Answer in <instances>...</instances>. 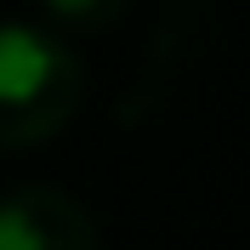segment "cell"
Masks as SVG:
<instances>
[{"mask_svg":"<svg viewBox=\"0 0 250 250\" xmlns=\"http://www.w3.org/2000/svg\"><path fill=\"white\" fill-rule=\"evenodd\" d=\"M85 68L46 23H0V148H34L74 120Z\"/></svg>","mask_w":250,"mask_h":250,"instance_id":"obj_1","label":"cell"},{"mask_svg":"<svg viewBox=\"0 0 250 250\" xmlns=\"http://www.w3.org/2000/svg\"><path fill=\"white\" fill-rule=\"evenodd\" d=\"M0 250H103V239L74 193L23 182L0 193Z\"/></svg>","mask_w":250,"mask_h":250,"instance_id":"obj_2","label":"cell"},{"mask_svg":"<svg viewBox=\"0 0 250 250\" xmlns=\"http://www.w3.org/2000/svg\"><path fill=\"white\" fill-rule=\"evenodd\" d=\"M131 0H40V12H46V29L51 34H97V29H114L125 17Z\"/></svg>","mask_w":250,"mask_h":250,"instance_id":"obj_3","label":"cell"}]
</instances>
